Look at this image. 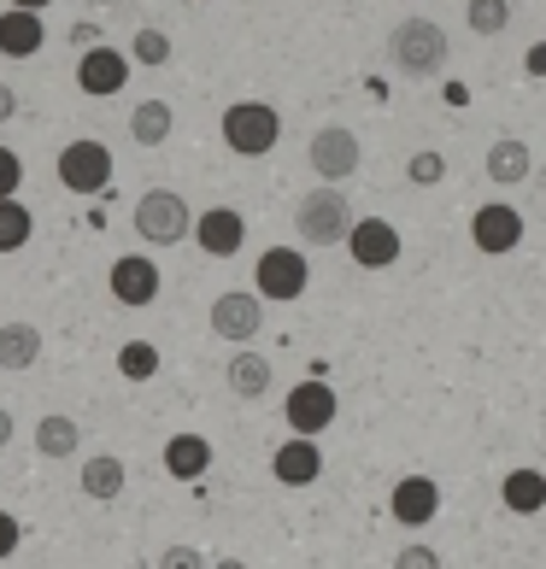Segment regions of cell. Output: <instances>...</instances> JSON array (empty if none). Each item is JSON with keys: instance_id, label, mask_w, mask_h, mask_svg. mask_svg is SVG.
<instances>
[{"instance_id": "f1b7e54d", "label": "cell", "mask_w": 546, "mask_h": 569, "mask_svg": "<svg viewBox=\"0 0 546 569\" xmlns=\"http://www.w3.org/2000/svg\"><path fill=\"white\" fill-rule=\"evenodd\" d=\"M118 370L130 376V382H147V376H159V347H147V341H130L118 352Z\"/></svg>"}, {"instance_id": "ffe728a7", "label": "cell", "mask_w": 546, "mask_h": 569, "mask_svg": "<svg viewBox=\"0 0 546 569\" xmlns=\"http://www.w3.org/2000/svg\"><path fill=\"white\" fill-rule=\"evenodd\" d=\"M529 171H535V153H529V147H523L517 136H499V141L488 147V177H494L499 188L529 182Z\"/></svg>"}, {"instance_id": "ac0fdd59", "label": "cell", "mask_w": 546, "mask_h": 569, "mask_svg": "<svg viewBox=\"0 0 546 569\" xmlns=\"http://www.w3.org/2000/svg\"><path fill=\"white\" fill-rule=\"evenodd\" d=\"M165 470H171L177 481H200L206 470H212V440L206 435H171L165 440Z\"/></svg>"}, {"instance_id": "8fae6325", "label": "cell", "mask_w": 546, "mask_h": 569, "mask_svg": "<svg viewBox=\"0 0 546 569\" xmlns=\"http://www.w3.org/2000/svg\"><path fill=\"white\" fill-rule=\"evenodd\" d=\"M347 252H353L359 270H388V264H400V229H394L388 218H353Z\"/></svg>"}, {"instance_id": "d4e9b609", "label": "cell", "mask_w": 546, "mask_h": 569, "mask_svg": "<svg viewBox=\"0 0 546 569\" xmlns=\"http://www.w3.org/2000/svg\"><path fill=\"white\" fill-rule=\"evenodd\" d=\"M77 447H82V429L71 423V417H41L36 423V452L41 458H77Z\"/></svg>"}, {"instance_id": "d590c367", "label": "cell", "mask_w": 546, "mask_h": 569, "mask_svg": "<svg viewBox=\"0 0 546 569\" xmlns=\"http://www.w3.org/2000/svg\"><path fill=\"white\" fill-rule=\"evenodd\" d=\"M12 112H18V94H12V89H7V82H0V123H7V118H12Z\"/></svg>"}, {"instance_id": "52a82bcc", "label": "cell", "mask_w": 546, "mask_h": 569, "mask_svg": "<svg viewBox=\"0 0 546 569\" xmlns=\"http://www.w3.org/2000/svg\"><path fill=\"white\" fill-rule=\"evenodd\" d=\"M335 411H341V399H335V388H329V382H318V376L294 382V388H288V399H282L288 429H294V435H311V440H318V435L335 423Z\"/></svg>"}, {"instance_id": "6da1fadb", "label": "cell", "mask_w": 546, "mask_h": 569, "mask_svg": "<svg viewBox=\"0 0 546 569\" xmlns=\"http://www.w3.org/2000/svg\"><path fill=\"white\" fill-rule=\"evenodd\" d=\"M388 59L406 82H429V77L447 71L453 41L440 24H429V18H406V24H394V36H388Z\"/></svg>"}, {"instance_id": "8992f818", "label": "cell", "mask_w": 546, "mask_h": 569, "mask_svg": "<svg viewBox=\"0 0 546 569\" xmlns=\"http://www.w3.org/2000/svg\"><path fill=\"white\" fill-rule=\"evenodd\" d=\"M306 282H311V264H306L300 247H270L265 259L254 264V293H259V300L288 306V300H300V293H306Z\"/></svg>"}, {"instance_id": "ba28073f", "label": "cell", "mask_w": 546, "mask_h": 569, "mask_svg": "<svg viewBox=\"0 0 546 569\" xmlns=\"http://www.w3.org/2000/svg\"><path fill=\"white\" fill-rule=\"evenodd\" d=\"M470 241H476V252H488V259H506V252L523 247V212L506 206V200L476 206L470 212Z\"/></svg>"}, {"instance_id": "4fadbf2b", "label": "cell", "mask_w": 546, "mask_h": 569, "mask_svg": "<svg viewBox=\"0 0 546 569\" xmlns=\"http://www.w3.org/2000/svg\"><path fill=\"white\" fill-rule=\"evenodd\" d=\"M107 288H112V300H118V306H130V311H136V306H153V300H159L165 277H159V264H153V259L130 252V259H118V264H112Z\"/></svg>"}, {"instance_id": "30bf717a", "label": "cell", "mask_w": 546, "mask_h": 569, "mask_svg": "<svg viewBox=\"0 0 546 569\" xmlns=\"http://www.w3.org/2000/svg\"><path fill=\"white\" fill-rule=\"evenodd\" d=\"M306 159H311V171H318V182H335V188H341L353 171H359V136L341 130V123H329V130L311 136Z\"/></svg>"}, {"instance_id": "e0dca14e", "label": "cell", "mask_w": 546, "mask_h": 569, "mask_svg": "<svg viewBox=\"0 0 546 569\" xmlns=\"http://www.w3.org/2000/svg\"><path fill=\"white\" fill-rule=\"evenodd\" d=\"M41 41H48L41 12H24V7H7V12H0V53H7V59H36Z\"/></svg>"}, {"instance_id": "f546056e", "label": "cell", "mask_w": 546, "mask_h": 569, "mask_svg": "<svg viewBox=\"0 0 546 569\" xmlns=\"http://www.w3.org/2000/svg\"><path fill=\"white\" fill-rule=\"evenodd\" d=\"M406 177H411L417 188H435L440 177H447V159H440L435 147H424V153H411V159H406Z\"/></svg>"}, {"instance_id": "e575fe53", "label": "cell", "mask_w": 546, "mask_h": 569, "mask_svg": "<svg viewBox=\"0 0 546 569\" xmlns=\"http://www.w3.org/2000/svg\"><path fill=\"white\" fill-rule=\"evenodd\" d=\"M529 77H546V41H535V48H529Z\"/></svg>"}, {"instance_id": "277c9868", "label": "cell", "mask_w": 546, "mask_h": 569, "mask_svg": "<svg viewBox=\"0 0 546 569\" xmlns=\"http://www.w3.org/2000/svg\"><path fill=\"white\" fill-rule=\"evenodd\" d=\"M218 130H224V141H229L236 159H265L270 147L282 141V118H277V107H265V100H236Z\"/></svg>"}, {"instance_id": "7a4b0ae2", "label": "cell", "mask_w": 546, "mask_h": 569, "mask_svg": "<svg viewBox=\"0 0 546 569\" xmlns=\"http://www.w3.org/2000/svg\"><path fill=\"white\" fill-rule=\"evenodd\" d=\"M294 229H300L306 247H341L353 229V200L335 182H318L311 194H300V212H294Z\"/></svg>"}, {"instance_id": "74e56055", "label": "cell", "mask_w": 546, "mask_h": 569, "mask_svg": "<svg viewBox=\"0 0 546 569\" xmlns=\"http://www.w3.org/2000/svg\"><path fill=\"white\" fill-rule=\"evenodd\" d=\"M7 7H24V12H48L53 0H7Z\"/></svg>"}, {"instance_id": "836d02e7", "label": "cell", "mask_w": 546, "mask_h": 569, "mask_svg": "<svg viewBox=\"0 0 546 569\" xmlns=\"http://www.w3.org/2000/svg\"><path fill=\"white\" fill-rule=\"evenodd\" d=\"M18 540H24V529H18V517L0 511V558H12V552H18Z\"/></svg>"}, {"instance_id": "8d00e7d4", "label": "cell", "mask_w": 546, "mask_h": 569, "mask_svg": "<svg viewBox=\"0 0 546 569\" xmlns=\"http://www.w3.org/2000/svg\"><path fill=\"white\" fill-rule=\"evenodd\" d=\"M7 440H12V411L0 406V452H7Z\"/></svg>"}, {"instance_id": "d6a6232c", "label": "cell", "mask_w": 546, "mask_h": 569, "mask_svg": "<svg viewBox=\"0 0 546 569\" xmlns=\"http://www.w3.org/2000/svg\"><path fill=\"white\" fill-rule=\"evenodd\" d=\"M159 569H206V558H200V546H165Z\"/></svg>"}, {"instance_id": "5bb4252c", "label": "cell", "mask_w": 546, "mask_h": 569, "mask_svg": "<svg viewBox=\"0 0 546 569\" xmlns=\"http://www.w3.org/2000/svg\"><path fill=\"white\" fill-rule=\"evenodd\" d=\"M195 241H200L206 259H236L241 241H247V218L236 206H212V212L195 218Z\"/></svg>"}, {"instance_id": "7c38bea8", "label": "cell", "mask_w": 546, "mask_h": 569, "mask_svg": "<svg viewBox=\"0 0 546 569\" xmlns=\"http://www.w3.org/2000/svg\"><path fill=\"white\" fill-rule=\"evenodd\" d=\"M123 82H130V53L107 48V41H95V48H82L77 59V89L107 100V94H123Z\"/></svg>"}, {"instance_id": "9a60e30c", "label": "cell", "mask_w": 546, "mask_h": 569, "mask_svg": "<svg viewBox=\"0 0 546 569\" xmlns=\"http://www.w3.org/2000/svg\"><path fill=\"white\" fill-rule=\"evenodd\" d=\"M318 470H324V452H318V440H311V435L282 440L277 458H270V476H277L282 488H311V481H318Z\"/></svg>"}, {"instance_id": "4316f807", "label": "cell", "mask_w": 546, "mask_h": 569, "mask_svg": "<svg viewBox=\"0 0 546 569\" xmlns=\"http://www.w3.org/2000/svg\"><path fill=\"white\" fill-rule=\"evenodd\" d=\"M130 66H171V36L153 30V24L136 30L130 36Z\"/></svg>"}, {"instance_id": "cb8c5ba5", "label": "cell", "mask_w": 546, "mask_h": 569, "mask_svg": "<svg viewBox=\"0 0 546 569\" xmlns=\"http://www.w3.org/2000/svg\"><path fill=\"white\" fill-rule=\"evenodd\" d=\"M36 358H41L36 323H0V370H30Z\"/></svg>"}, {"instance_id": "3957f363", "label": "cell", "mask_w": 546, "mask_h": 569, "mask_svg": "<svg viewBox=\"0 0 546 569\" xmlns=\"http://www.w3.org/2000/svg\"><path fill=\"white\" fill-rule=\"evenodd\" d=\"M130 223H136V236L147 247H177V241H188V229H195V212H188V200L177 194V188H147V194L136 200Z\"/></svg>"}, {"instance_id": "603a6c76", "label": "cell", "mask_w": 546, "mask_h": 569, "mask_svg": "<svg viewBox=\"0 0 546 569\" xmlns=\"http://www.w3.org/2000/svg\"><path fill=\"white\" fill-rule=\"evenodd\" d=\"M499 499H506V511L535 517V511H546V476L540 470H512L499 481Z\"/></svg>"}, {"instance_id": "9c48e42d", "label": "cell", "mask_w": 546, "mask_h": 569, "mask_svg": "<svg viewBox=\"0 0 546 569\" xmlns=\"http://www.w3.org/2000/svg\"><path fill=\"white\" fill-rule=\"evenodd\" d=\"M265 329V300L247 288H224L212 300V335L218 341H259Z\"/></svg>"}, {"instance_id": "d6986e66", "label": "cell", "mask_w": 546, "mask_h": 569, "mask_svg": "<svg viewBox=\"0 0 546 569\" xmlns=\"http://www.w3.org/2000/svg\"><path fill=\"white\" fill-rule=\"evenodd\" d=\"M229 393H236V399H265L270 393V382H277V370H270V358L265 352H236V358H229Z\"/></svg>"}, {"instance_id": "7402d4cb", "label": "cell", "mask_w": 546, "mask_h": 569, "mask_svg": "<svg viewBox=\"0 0 546 569\" xmlns=\"http://www.w3.org/2000/svg\"><path fill=\"white\" fill-rule=\"evenodd\" d=\"M177 130V112L165 107V100H141V107H130V136L136 147H165Z\"/></svg>"}, {"instance_id": "1f68e13d", "label": "cell", "mask_w": 546, "mask_h": 569, "mask_svg": "<svg viewBox=\"0 0 546 569\" xmlns=\"http://www.w3.org/2000/svg\"><path fill=\"white\" fill-rule=\"evenodd\" d=\"M394 569H440V552L435 546H400V552H394Z\"/></svg>"}, {"instance_id": "484cf974", "label": "cell", "mask_w": 546, "mask_h": 569, "mask_svg": "<svg viewBox=\"0 0 546 569\" xmlns=\"http://www.w3.org/2000/svg\"><path fill=\"white\" fill-rule=\"evenodd\" d=\"M36 236V218H30V206L24 200H0V252H18V247H30Z\"/></svg>"}, {"instance_id": "2e32d148", "label": "cell", "mask_w": 546, "mask_h": 569, "mask_svg": "<svg viewBox=\"0 0 546 569\" xmlns=\"http://www.w3.org/2000/svg\"><path fill=\"white\" fill-rule=\"evenodd\" d=\"M388 511H394V522H406V529H424V522H435V511H440V488L429 476H406V481H394Z\"/></svg>"}, {"instance_id": "f35d334b", "label": "cell", "mask_w": 546, "mask_h": 569, "mask_svg": "<svg viewBox=\"0 0 546 569\" xmlns=\"http://www.w3.org/2000/svg\"><path fill=\"white\" fill-rule=\"evenodd\" d=\"M224 569H241V563H224Z\"/></svg>"}, {"instance_id": "83f0119b", "label": "cell", "mask_w": 546, "mask_h": 569, "mask_svg": "<svg viewBox=\"0 0 546 569\" xmlns=\"http://www.w3.org/2000/svg\"><path fill=\"white\" fill-rule=\"evenodd\" d=\"M465 24L476 30V36H499L512 24V0H470L465 7Z\"/></svg>"}, {"instance_id": "4dcf8cb0", "label": "cell", "mask_w": 546, "mask_h": 569, "mask_svg": "<svg viewBox=\"0 0 546 569\" xmlns=\"http://www.w3.org/2000/svg\"><path fill=\"white\" fill-rule=\"evenodd\" d=\"M18 182H24V159H18L12 147H0V200H12Z\"/></svg>"}, {"instance_id": "44dd1931", "label": "cell", "mask_w": 546, "mask_h": 569, "mask_svg": "<svg viewBox=\"0 0 546 569\" xmlns=\"http://www.w3.org/2000/svg\"><path fill=\"white\" fill-rule=\"evenodd\" d=\"M123 481H130V470H123V458H112V452H95L82 463V493L100 499V505H112L123 493Z\"/></svg>"}, {"instance_id": "5b68a950", "label": "cell", "mask_w": 546, "mask_h": 569, "mask_svg": "<svg viewBox=\"0 0 546 569\" xmlns=\"http://www.w3.org/2000/svg\"><path fill=\"white\" fill-rule=\"evenodd\" d=\"M59 182H66L71 194H82V200L107 194L112 188V147L95 141V136H77L66 153H59Z\"/></svg>"}]
</instances>
